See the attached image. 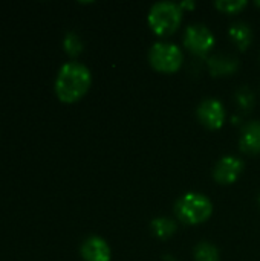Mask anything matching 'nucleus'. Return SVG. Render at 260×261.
<instances>
[{"mask_svg": "<svg viewBox=\"0 0 260 261\" xmlns=\"http://www.w3.org/2000/svg\"><path fill=\"white\" fill-rule=\"evenodd\" d=\"M259 203H260V197H259Z\"/></svg>", "mask_w": 260, "mask_h": 261, "instance_id": "nucleus-20", "label": "nucleus"}, {"mask_svg": "<svg viewBox=\"0 0 260 261\" xmlns=\"http://www.w3.org/2000/svg\"><path fill=\"white\" fill-rule=\"evenodd\" d=\"M149 64L159 73H176L184 64L182 49L175 43L156 41L149 49Z\"/></svg>", "mask_w": 260, "mask_h": 261, "instance_id": "nucleus-4", "label": "nucleus"}, {"mask_svg": "<svg viewBox=\"0 0 260 261\" xmlns=\"http://www.w3.org/2000/svg\"><path fill=\"white\" fill-rule=\"evenodd\" d=\"M92 84V73L89 67L80 61L64 63L55 78V93L63 102H75L81 99Z\"/></svg>", "mask_w": 260, "mask_h": 261, "instance_id": "nucleus-1", "label": "nucleus"}, {"mask_svg": "<svg viewBox=\"0 0 260 261\" xmlns=\"http://www.w3.org/2000/svg\"><path fill=\"white\" fill-rule=\"evenodd\" d=\"M80 254L84 261H110L112 258L109 243L98 236L87 237L80 246Z\"/></svg>", "mask_w": 260, "mask_h": 261, "instance_id": "nucleus-8", "label": "nucleus"}, {"mask_svg": "<svg viewBox=\"0 0 260 261\" xmlns=\"http://www.w3.org/2000/svg\"><path fill=\"white\" fill-rule=\"evenodd\" d=\"M239 150L248 156L260 154V121H248L244 124L239 136Z\"/></svg>", "mask_w": 260, "mask_h": 261, "instance_id": "nucleus-9", "label": "nucleus"}, {"mask_svg": "<svg viewBox=\"0 0 260 261\" xmlns=\"http://www.w3.org/2000/svg\"><path fill=\"white\" fill-rule=\"evenodd\" d=\"M184 11L179 3L175 2H158L155 3L147 15V23L152 32L158 37H169L175 34L182 23Z\"/></svg>", "mask_w": 260, "mask_h": 261, "instance_id": "nucleus-3", "label": "nucleus"}, {"mask_svg": "<svg viewBox=\"0 0 260 261\" xmlns=\"http://www.w3.org/2000/svg\"><path fill=\"white\" fill-rule=\"evenodd\" d=\"M215 6L219 12L234 15V14L242 12L248 6V2L247 0H216Z\"/></svg>", "mask_w": 260, "mask_h": 261, "instance_id": "nucleus-14", "label": "nucleus"}, {"mask_svg": "<svg viewBox=\"0 0 260 261\" xmlns=\"http://www.w3.org/2000/svg\"><path fill=\"white\" fill-rule=\"evenodd\" d=\"M228 35H230V40L233 41V44L239 50H247L253 41V31L244 21L233 23L228 29Z\"/></svg>", "mask_w": 260, "mask_h": 261, "instance_id": "nucleus-11", "label": "nucleus"}, {"mask_svg": "<svg viewBox=\"0 0 260 261\" xmlns=\"http://www.w3.org/2000/svg\"><path fill=\"white\" fill-rule=\"evenodd\" d=\"M182 43L185 49L190 50L192 54L205 55L215 47L216 38H215V34L210 31V28H207L205 24L192 23L185 28Z\"/></svg>", "mask_w": 260, "mask_h": 261, "instance_id": "nucleus-5", "label": "nucleus"}, {"mask_svg": "<svg viewBox=\"0 0 260 261\" xmlns=\"http://www.w3.org/2000/svg\"><path fill=\"white\" fill-rule=\"evenodd\" d=\"M162 261H178V260H176V257H173V255H170V254H166V255L162 257Z\"/></svg>", "mask_w": 260, "mask_h": 261, "instance_id": "nucleus-18", "label": "nucleus"}, {"mask_svg": "<svg viewBox=\"0 0 260 261\" xmlns=\"http://www.w3.org/2000/svg\"><path fill=\"white\" fill-rule=\"evenodd\" d=\"M179 6H181L182 11H193L195 6H196V3L193 0H185V2H181Z\"/></svg>", "mask_w": 260, "mask_h": 261, "instance_id": "nucleus-17", "label": "nucleus"}, {"mask_svg": "<svg viewBox=\"0 0 260 261\" xmlns=\"http://www.w3.org/2000/svg\"><path fill=\"white\" fill-rule=\"evenodd\" d=\"M236 102L245 112H250L254 107L256 98H254V93L251 92V89L248 86H242L241 89L236 90Z\"/></svg>", "mask_w": 260, "mask_h": 261, "instance_id": "nucleus-15", "label": "nucleus"}, {"mask_svg": "<svg viewBox=\"0 0 260 261\" xmlns=\"http://www.w3.org/2000/svg\"><path fill=\"white\" fill-rule=\"evenodd\" d=\"M195 261H219L221 254L219 249L210 242H199L193 249Z\"/></svg>", "mask_w": 260, "mask_h": 261, "instance_id": "nucleus-13", "label": "nucleus"}, {"mask_svg": "<svg viewBox=\"0 0 260 261\" xmlns=\"http://www.w3.org/2000/svg\"><path fill=\"white\" fill-rule=\"evenodd\" d=\"M239 67V60L236 57L222 54V55H211L208 58V69L211 76H230Z\"/></svg>", "mask_w": 260, "mask_h": 261, "instance_id": "nucleus-10", "label": "nucleus"}, {"mask_svg": "<svg viewBox=\"0 0 260 261\" xmlns=\"http://www.w3.org/2000/svg\"><path fill=\"white\" fill-rule=\"evenodd\" d=\"M196 116L205 128L219 130L225 124V107L216 98H205L196 107Z\"/></svg>", "mask_w": 260, "mask_h": 261, "instance_id": "nucleus-6", "label": "nucleus"}, {"mask_svg": "<svg viewBox=\"0 0 260 261\" xmlns=\"http://www.w3.org/2000/svg\"><path fill=\"white\" fill-rule=\"evenodd\" d=\"M213 214V202L202 193L188 191L175 203V216L179 222L195 226L210 220Z\"/></svg>", "mask_w": 260, "mask_h": 261, "instance_id": "nucleus-2", "label": "nucleus"}, {"mask_svg": "<svg viewBox=\"0 0 260 261\" xmlns=\"http://www.w3.org/2000/svg\"><path fill=\"white\" fill-rule=\"evenodd\" d=\"M150 229L156 239L167 240L175 236L178 225L172 217H156L150 222Z\"/></svg>", "mask_w": 260, "mask_h": 261, "instance_id": "nucleus-12", "label": "nucleus"}, {"mask_svg": "<svg viewBox=\"0 0 260 261\" xmlns=\"http://www.w3.org/2000/svg\"><path fill=\"white\" fill-rule=\"evenodd\" d=\"M63 47H64L66 54H69L70 57H77L83 50V41H81L78 34L67 32L64 40H63Z\"/></svg>", "mask_w": 260, "mask_h": 261, "instance_id": "nucleus-16", "label": "nucleus"}, {"mask_svg": "<svg viewBox=\"0 0 260 261\" xmlns=\"http://www.w3.org/2000/svg\"><path fill=\"white\" fill-rule=\"evenodd\" d=\"M256 6H260V2H259V0L256 2Z\"/></svg>", "mask_w": 260, "mask_h": 261, "instance_id": "nucleus-19", "label": "nucleus"}, {"mask_svg": "<svg viewBox=\"0 0 260 261\" xmlns=\"http://www.w3.org/2000/svg\"><path fill=\"white\" fill-rule=\"evenodd\" d=\"M244 167L245 164L241 158L231 154L222 156L213 167V179L219 185H231L241 177Z\"/></svg>", "mask_w": 260, "mask_h": 261, "instance_id": "nucleus-7", "label": "nucleus"}]
</instances>
